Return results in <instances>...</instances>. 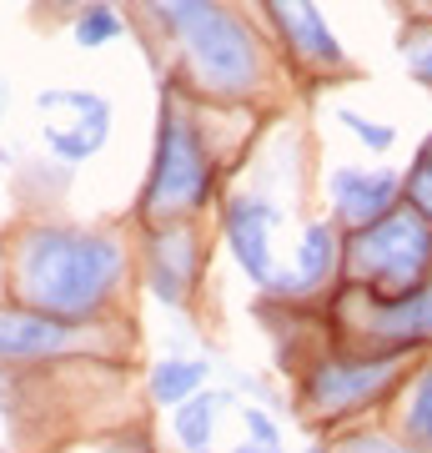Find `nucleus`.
<instances>
[{
  "label": "nucleus",
  "instance_id": "1",
  "mask_svg": "<svg viewBox=\"0 0 432 453\" xmlns=\"http://www.w3.org/2000/svg\"><path fill=\"white\" fill-rule=\"evenodd\" d=\"M126 273V252L106 232L41 226L20 247V297L26 308L50 312L61 323H86L111 303Z\"/></svg>",
  "mask_w": 432,
  "mask_h": 453
},
{
  "label": "nucleus",
  "instance_id": "2",
  "mask_svg": "<svg viewBox=\"0 0 432 453\" xmlns=\"http://www.w3.org/2000/svg\"><path fill=\"white\" fill-rule=\"evenodd\" d=\"M347 277L377 303L413 297L432 277V222L417 207H392L372 226H357L347 242Z\"/></svg>",
  "mask_w": 432,
  "mask_h": 453
},
{
  "label": "nucleus",
  "instance_id": "3",
  "mask_svg": "<svg viewBox=\"0 0 432 453\" xmlns=\"http://www.w3.org/2000/svg\"><path fill=\"white\" fill-rule=\"evenodd\" d=\"M181 31V50L192 65V81L211 96H246L261 86V46L246 31V20H237L216 0H196Z\"/></svg>",
  "mask_w": 432,
  "mask_h": 453
},
{
  "label": "nucleus",
  "instance_id": "4",
  "mask_svg": "<svg viewBox=\"0 0 432 453\" xmlns=\"http://www.w3.org/2000/svg\"><path fill=\"white\" fill-rule=\"evenodd\" d=\"M211 151L201 142L192 116H181L177 106H161V136H156V162H151V181L141 192V217L151 226L186 222L196 207H207L211 196Z\"/></svg>",
  "mask_w": 432,
  "mask_h": 453
},
{
  "label": "nucleus",
  "instance_id": "5",
  "mask_svg": "<svg viewBox=\"0 0 432 453\" xmlns=\"http://www.w3.org/2000/svg\"><path fill=\"white\" fill-rule=\"evenodd\" d=\"M402 372V348L383 357H332V363H317L307 372V408L322 413V418H342V413H357V408L377 403Z\"/></svg>",
  "mask_w": 432,
  "mask_h": 453
},
{
  "label": "nucleus",
  "instance_id": "6",
  "mask_svg": "<svg viewBox=\"0 0 432 453\" xmlns=\"http://www.w3.org/2000/svg\"><path fill=\"white\" fill-rule=\"evenodd\" d=\"M41 111V142L61 157V162H86L96 157L106 136H111V106L96 91H41L35 96Z\"/></svg>",
  "mask_w": 432,
  "mask_h": 453
},
{
  "label": "nucleus",
  "instance_id": "7",
  "mask_svg": "<svg viewBox=\"0 0 432 453\" xmlns=\"http://www.w3.org/2000/svg\"><path fill=\"white\" fill-rule=\"evenodd\" d=\"M327 192H332L337 222H347L357 232V226H372L377 217H387V211L398 207L402 177L398 172H383V166H332Z\"/></svg>",
  "mask_w": 432,
  "mask_h": 453
},
{
  "label": "nucleus",
  "instance_id": "8",
  "mask_svg": "<svg viewBox=\"0 0 432 453\" xmlns=\"http://www.w3.org/2000/svg\"><path fill=\"white\" fill-rule=\"evenodd\" d=\"M282 222V211L272 202H261V196H237L231 207H226V242L237 252L241 273L261 282V288H272V226Z\"/></svg>",
  "mask_w": 432,
  "mask_h": 453
},
{
  "label": "nucleus",
  "instance_id": "9",
  "mask_svg": "<svg viewBox=\"0 0 432 453\" xmlns=\"http://www.w3.org/2000/svg\"><path fill=\"white\" fill-rule=\"evenodd\" d=\"M277 31L302 61L322 65V71H347V50L337 41V31L327 26V16L317 11V0H267Z\"/></svg>",
  "mask_w": 432,
  "mask_h": 453
},
{
  "label": "nucleus",
  "instance_id": "10",
  "mask_svg": "<svg viewBox=\"0 0 432 453\" xmlns=\"http://www.w3.org/2000/svg\"><path fill=\"white\" fill-rule=\"evenodd\" d=\"M362 333L392 342V348H413V342L432 338V277L413 297H398V303H377L372 297L368 318H362Z\"/></svg>",
  "mask_w": 432,
  "mask_h": 453
},
{
  "label": "nucleus",
  "instance_id": "11",
  "mask_svg": "<svg viewBox=\"0 0 432 453\" xmlns=\"http://www.w3.org/2000/svg\"><path fill=\"white\" fill-rule=\"evenodd\" d=\"M196 277V242L181 232V222H166L151 242V292L161 303H186V288Z\"/></svg>",
  "mask_w": 432,
  "mask_h": 453
},
{
  "label": "nucleus",
  "instance_id": "12",
  "mask_svg": "<svg viewBox=\"0 0 432 453\" xmlns=\"http://www.w3.org/2000/svg\"><path fill=\"white\" fill-rule=\"evenodd\" d=\"M71 342V323L50 312H0V357H50Z\"/></svg>",
  "mask_w": 432,
  "mask_h": 453
},
{
  "label": "nucleus",
  "instance_id": "13",
  "mask_svg": "<svg viewBox=\"0 0 432 453\" xmlns=\"http://www.w3.org/2000/svg\"><path fill=\"white\" fill-rule=\"evenodd\" d=\"M337 232L327 222H312L302 232V247H297V273H277L272 277V292H312V288H322L327 277H332V267H337Z\"/></svg>",
  "mask_w": 432,
  "mask_h": 453
},
{
  "label": "nucleus",
  "instance_id": "14",
  "mask_svg": "<svg viewBox=\"0 0 432 453\" xmlns=\"http://www.w3.org/2000/svg\"><path fill=\"white\" fill-rule=\"evenodd\" d=\"M207 363H192V357H166L151 368V398L156 403H181V398H192L201 383H207Z\"/></svg>",
  "mask_w": 432,
  "mask_h": 453
},
{
  "label": "nucleus",
  "instance_id": "15",
  "mask_svg": "<svg viewBox=\"0 0 432 453\" xmlns=\"http://www.w3.org/2000/svg\"><path fill=\"white\" fill-rule=\"evenodd\" d=\"M398 428H402V438H407V443L432 449V363L413 378V388H407V398H402Z\"/></svg>",
  "mask_w": 432,
  "mask_h": 453
},
{
  "label": "nucleus",
  "instance_id": "16",
  "mask_svg": "<svg viewBox=\"0 0 432 453\" xmlns=\"http://www.w3.org/2000/svg\"><path fill=\"white\" fill-rule=\"evenodd\" d=\"M226 398L222 393H192V398H181L177 408V438L186 449H207L211 438H216V408Z\"/></svg>",
  "mask_w": 432,
  "mask_h": 453
},
{
  "label": "nucleus",
  "instance_id": "17",
  "mask_svg": "<svg viewBox=\"0 0 432 453\" xmlns=\"http://www.w3.org/2000/svg\"><path fill=\"white\" fill-rule=\"evenodd\" d=\"M116 35H121V16H116L106 0H96V5H86L76 16V46L86 50H101V46H111Z\"/></svg>",
  "mask_w": 432,
  "mask_h": 453
},
{
  "label": "nucleus",
  "instance_id": "18",
  "mask_svg": "<svg viewBox=\"0 0 432 453\" xmlns=\"http://www.w3.org/2000/svg\"><path fill=\"white\" fill-rule=\"evenodd\" d=\"M402 192H407V202H413V207L432 222V142L422 146V151H417L413 172L402 177Z\"/></svg>",
  "mask_w": 432,
  "mask_h": 453
},
{
  "label": "nucleus",
  "instance_id": "19",
  "mask_svg": "<svg viewBox=\"0 0 432 453\" xmlns=\"http://www.w3.org/2000/svg\"><path fill=\"white\" fill-rule=\"evenodd\" d=\"M337 121L352 131L357 142L368 146V151H387V146L398 142V131H392V127H383V121H372V116L352 111V106H342V111H337Z\"/></svg>",
  "mask_w": 432,
  "mask_h": 453
},
{
  "label": "nucleus",
  "instance_id": "20",
  "mask_svg": "<svg viewBox=\"0 0 432 453\" xmlns=\"http://www.w3.org/2000/svg\"><path fill=\"white\" fill-rule=\"evenodd\" d=\"M402 61L413 71L417 81L432 86V26H413V31L402 35Z\"/></svg>",
  "mask_w": 432,
  "mask_h": 453
},
{
  "label": "nucleus",
  "instance_id": "21",
  "mask_svg": "<svg viewBox=\"0 0 432 453\" xmlns=\"http://www.w3.org/2000/svg\"><path fill=\"white\" fill-rule=\"evenodd\" d=\"M241 418H246V428L256 434V443H261V449H277V428H272V418H267L261 408H241Z\"/></svg>",
  "mask_w": 432,
  "mask_h": 453
},
{
  "label": "nucleus",
  "instance_id": "22",
  "mask_svg": "<svg viewBox=\"0 0 432 453\" xmlns=\"http://www.w3.org/2000/svg\"><path fill=\"white\" fill-rule=\"evenodd\" d=\"M146 5H151V11H156V16L166 20V26H171V31H177V26L186 20V11H192L196 0H146Z\"/></svg>",
  "mask_w": 432,
  "mask_h": 453
},
{
  "label": "nucleus",
  "instance_id": "23",
  "mask_svg": "<svg viewBox=\"0 0 432 453\" xmlns=\"http://www.w3.org/2000/svg\"><path fill=\"white\" fill-rule=\"evenodd\" d=\"M46 5H50V11H76V5L86 11V5H96V0H46Z\"/></svg>",
  "mask_w": 432,
  "mask_h": 453
},
{
  "label": "nucleus",
  "instance_id": "24",
  "mask_svg": "<svg viewBox=\"0 0 432 453\" xmlns=\"http://www.w3.org/2000/svg\"><path fill=\"white\" fill-rule=\"evenodd\" d=\"M5 96H11V91H5V81H0V111H5Z\"/></svg>",
  "mask_w": 432,
  "mask_h": 453
}]
</instances>
